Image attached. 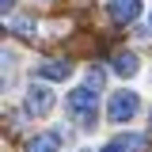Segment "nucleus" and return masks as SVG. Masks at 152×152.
<instances>
[{
  "label": "nucleus",
  "mask_w": 152,
  "mask_h": 152,
  "mask_svg": "<svg viewBox=\"0 0 152 152\" xmlns=\"http://www.w3.org/2000/svg\"><path fill=\"white\" fill-rule=\"evenodd\" d=\"M110 19L114 23H133V19L141 15V0H110Z\"/></svg>",
  "instance_id": "39448f33"
},
{
  "label": "nucleus",
  "mask_w": 152,
  "mask_h": 152,
  "mask_svg": "<svg viewBox=\"0 0 152 152\" xmlns=\"http://www.w3.org/2000/svg\"><path fill=\"white\" fill-rule=\"evenodd\" d=\"M114 72L118 76H137V53H118L114 57Z\"/></svg>",
  "instance_id": "6e6552de"
},
{
  "label": "nucleus",
  "mask_w": 152,
  "mask_h": 152,
  "mask_svg": "<svg viewBox=\"0 0 152 152\" xmlns=\"http://www.w3.org/2000/svg\"><path fill=\"white\" fill-rule=\"evenodd\" d=\"M103 152H148V137H141V133H122V137H114Z\"/></svg>",
  "instance_id": "20e7f679"
},
{
  "label": "nucleus",
  "mask_w": 152,
  "mask_h": 152,
  "mask_svg": "<svg viewBox=\"0 0 152 152\" xmlns=\"http://www.w3.org/2000/svg\"><path fill=\"white\" fill-rule=\"evenodd\" d=\"M34 72L42 76V80H69V76H72V65H69V61H42Z\"/></svg>",
  "instance_id": "423d86ee"
},
{
  "label": "nucleus",
  "mask_w": 152,
  "mask_h": 152,
  "mask_svg": "<svg viewBox=\"0 0 152 152\" xmlns=\"http://www.w3.org/2000/svg\"><path fill=\"white\" fill-rule=\"evenodd\" d=\"M57 148H61V133H38L27 145V152H57Z\"/></svg>",
  "instance_id": "0eeeda50"
},
{
  "label": "nucleus",
  "mask_w": 152,
  "mask_h": 152,
  "mask_svg": "<svg viewBox=\"0 0 152 152\" xmlns=\"http://www.w3.org/2000/svg\"><path fill=\"white\" fill-rule=\"evenodd\" d=\"M12 31L23 34V38H34V19H31V15H15V19H12Z\"/></svg>",
  "instance_id": "1a4fd4ad"
},
{
  "label": "nucleus",
  "mask_w": 152,
  "mask_h": 152,
  "mask_svg": "<svg viewBox=\"0 0 152 152\" xmlns=\"http://www.w3.org/2000/svg\"><path fill=\"white\" fill-rule=\"evenodd\" d=\"M53 91H50V88H46V84H31V88H27V110L34 114V118H42V114H50L53 110Z\"/></svg>",
  "instance_id": "7ed1b4c3"
},
{
  "label": "nucleus",
  "mask_w": 152,
  "mask_h": 152,
  "mask_svg": "<svg viewBox=\"0 0 152 152\" xmlns=\"http://www.w3.org/2000/svg\"><path fill=\"white\" fill-rule=\"evenodd\" d=\"M88 88H95V91L103 88V72H99V69H91V72H88Z\"/></svg>",
  "instance_id": "9d476101"
},
{
  "label": "nucleus",
  "mask_w": 152,
  "mask_h": 152,
  "mask_svg": "<svg viewBox=\"0 0 152 152\" xmlns=\"http://www.w3.org/2000/svg\"><path fill=\"white\" fill-rule=\"evenodd\" d=\"M95 95H99V91L84 84V88H72V91H69V99H65V110L72 114L84 129H88V126H95Z\"/></svg>",
  "instance_id": "f257e3e1"
},
{
  "label": "nucleus",
  "mask_w": 152,
  "mask_h": 152,
  "mask_svg": "<svg viewBox=\"0 0 152 152\" xmlns=\"http://www.w3.org/2000/svg\"><path fill=\"white\" fill-rule=\"evenodd\" d=\"M137 110H141L137 91H114V95H110V107H107V118H110L114 126H122V122H129Z\"/></svg>",
  "instance_id": "f03ea898"
}]
</instances>
